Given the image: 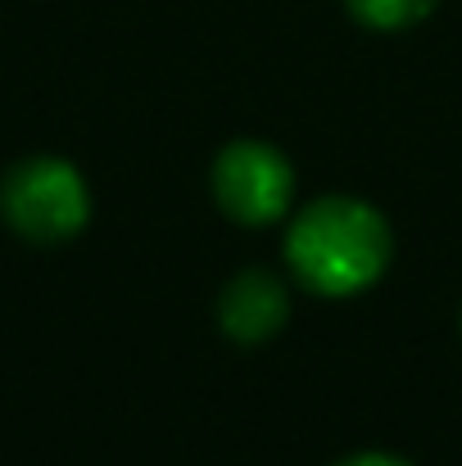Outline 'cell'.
<instances>
[{
  "instance_id": "5b68a950",
  "label": "cell",
  "mask_w": 462,
  "mask_h": 466,
  "mask_svg": "<svg viewBox=\"0 0 462 466\" xmlns=\"http://www.w3.org/2000/svg\"><path fill=\"white\" fill-rule=\"evenodd\" d=\"M344 5H349V14H354L358 23H367V27H376V32L413 27V23H422V18L436 9V0H344Z\"/></svg>"
},
{
  "instance_id": "6da1fadb",
  "label": "cell",
  "mask_w": 462,
  "mask_h": 466,
  "mask_svg": "<svg viewBox=\"0 0 462 466\" xmlns=\"http://www.w3.org/2000/svg\"><path fill=\"white\" fill-rule=\"evenodd\" d=\"M395 254L390 222L349 195L313 199L295 213L286 231V263L317 295H358L367 290Z\"/></svg>"
},
{
  "instance_id": "8992f818",
  "label": "cell",
  "mask_w": 462,
  "mask_h": 466,
  "mask_svg": "<svg viewBox=\"0 0 462 466\" xmlns=\"http://www.w3.org/2000/svg\"><path fill=\"white\" fill-rule=\"evenodd\" d=\"M335 466H413V462H404L395 453H354V458H340Z\"/></svg>"
},
{
  "instance_id": "7a4b0ae2",
  "label": "cell",
  "mask_w": 462,
  "mask_h": 466,
  "mask_svg": "<svg viewBox=\"0 0 462 466\" xmlns=\"http://www.w3.org/2000/svg\"><path fill=\"white\" fill-rule=\"evenodd\" d=\"M0 218L14 236L32 245H64L91 218L87 177L68 158H23L0 177Z\"/></svg>"
},
{
  "instance_id": "277c9868",
  "label": "cell",
  "mask_w": 462,
  "mask_h": 466,
  "mask_svg": "<svg viewBox=\"0 0 462 466\" xmlns=\"http://www.w3.org/2000/svg\"><path fill=\"white\" fill-rule=\"evenodd\" d=\"M291 317L286 286L268 272V268H245L236 272L222 295H218V321L236 344H263L272 339Z\"/></svg>"
},
{
  "instance_id": "3957f363",
  "label": "cell",
  "mask_w": 462,
  "mask_h": 466,
  "mask_svg": "<svg viewBox=\"0 0 462 466\" xmlns=\"http://www.w3.org/2000/svg\"><path fill=\"white\" fill-rule=\"evenodd\" d=\"M291 158L263 141H231L213 163V199L231 222L268 227L291 208Z\"/></svg>"
}]
</instances>
